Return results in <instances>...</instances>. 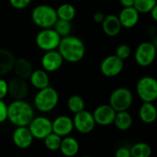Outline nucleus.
<instances>
[{"instance_id": "obj_16", "label": "nucleus", "mask_w": 157, "mask_h": 157, "mask_svg": "<svg viewBox=\"0 0 157 157\" xmlns=\"http://www.w3.org/2000/svg\"><path fill=\"white\" fill-rule=\"evenodd\" d=\"M52 132L58 134L61 137L69 135L74 130L73 119L65 115L58 116L54 119L53 121H52Z\"/></svg>"}, {"instance_id": "obj_23", "label": "nucleus", "mask_w": 157, "mask_h": 157, "mask_svg": "<svg viewBox=\"0 0 157 157\" xmlns=\"http://www.w3.org/2000/svg\"><path fill=\"white\" fill-rule=\"evenodd\" d=\"M29 79L32 86L37 89H41L50 86V78L48 75V72L43 69L33 70Z\"/></svg>"}, {"instance_id": "obj_4", "label": "nucleus", "mask_w": 157, "mask_h": 157, "mask_svg": "<svg viewBox=\"0 0 157 157\" xmlns=\"http://www.w3.org/2000/svg\"><path fill=\"white\" fill-rule=\"evenodd\" d=\"M31 19L33 23L40 29L52 28L58 19L56 9L49 5H39L33 8Z\"/></svg>"}, {"instance_id": "obj_21", "label": "nucleus", "mask_w": 157, "mask_h": 157, "mask_svg": "<svg viewBox=\"0 0 157 157\" xmlns=\"http://www.w3.org/2000/svg\"><path fill=\"white\" fill-rule=\"evenodd\" d=\"M140 120L147 124L154 123L157 119V109L153 102H144L139 109Z\"/></svg>"}, {"instance_id": "obj_34", "label": "nucleus", "mask_w": 157, "mask_h": 157, "mask_svg": "<svg viewBox=\"0 0 157 157\" xmlns=\"http://www.w3.org/2000/svg\"><path fill=\"white\" fill-rule=\"evenodd\" d=\"M7 93H8L7 82L5 79L0 78V99H3L4 98H6Z\"/></svg>"}, {"instance_id": "obj_5", "label": "nucleus", "mask_w": 157, "mask_h": 157, "mask_svg": "<svg viewBox=\"0 0 157 157\" xmlns=\"http://www.w3.org/2000/svg\"><path fill=\"white\" fill-rule=\"evenodd\" d=\"M62 37L52 28L41 29V30L36 35L35 42L39 49L47 52L52 50H57Z\"/></svg>"}, {"instance_id": "obj_15", "label": "nucleus", "mask_w": 157, "mask_h": 157, "mask_svg": "<svg viewBox=\"0 0 157 157\" xmlns=\"http://www.w3.org/2000/svg\"><path fill=\"white\" fill-rule=\"evenodd\" d=\"M33 136L28 126H19L12 133V141L19 149H27L33 143Z\"/></svg>"}, {"instance_id": "obj_30", "label": "nucleus", "mask_w": 157, "mask_h": 157, "mask_svg": "<svg viewBox=\"0 0 157 157\" xmlns=\"http://www.w3.org/2000/svg\"><path fill=\"white\" fill-rule=\"evenodd\" d=\"M157 5V0H134L133 6L139 13L146 14Z\"/></svg>"}, {"instance_id": "obj_27", "label": "nucleus", "mask_w": 157, "mask_h": 157, "mask_svg": "<svg viewBox=\"0 0 157 157\" xmlns=\"http://www.w3.org/2000/svg\"><path fill=\"white\" fill-rule=\"evenodd\" d=\"M62 138L61 136H59L58 134L54 133V132H51L50 134H48L44 139V145L45 147L52 151V152H55L58 151L60 149V145H61V142H62Z\"/></svg>"}, {"instance_id": "obj_1", "label": "nucleus", "mask_w": 157, "mask_h": 157, "mask_svg": "<svg viewBox=\"0 0 157 157\" xmlns=\"http://www.w3.org/2000/svg\"><path fill=\"white\" fill-rule=\"evenodd\" d=\"M57 51L60 52L63 61L75 63L84 58L86 46L80 38L68 35L61 39Z\"/></svg>"}, {"instance_id": "obj_10", "label": "nucleus", "mask_w": 157, "mask_h": 157, "mask_svg": "<svg viewBox=\"0 0 157 157\" xmlns=\"http://www.w3.org/2000/svg\"><path fill=\"white\" fill-rule=\"evenodd\" d=\"M73 123H74V129H75L77 132L83 134H87L91 132L96 126L93 114L85 109L77 113H75Z\"/></svg>"}, {"instance_id": "obj_25", "label": "nucleus", "mask_w": 157, "mask_h": 157, "mask_svg": "<svg viewBox=\"0 0 157 157\" xmlns=\"http://www.w3.org/2000/svg\"><path fill=\"white\" fill-rule=\"evenodd\" d=\"M56 14H57V17L60 19L72 21L75 17L76 10L73 5L66 3L59 6V7L56 9Z\"/></svg>"}, {"instance_id": "obj_3", "label": "nucleus", "mask_w": 157, "mask_h": 157, "mask_svg": "<svg viewBox=\"0 0 157 157\" xmlns=\"http://www.w3.org/2000/svg\"><path fill=\"white\" fill-rule=\"evenodd\" d=\"M59 102L58 92L50 86L39 89L34 97V107L40 112H50L53 110Z\"/></svg>"}, {"instance_id": "obj_8", "label": "nucleus", "mask_w": 157, "mask_h": 157, "mask_svg": "<svg viewBox=\"0 0 157 157\" xmlns=\"http://www.w3.org/2000/svg\"><path fill=\"white\" fill-rule=\"evenodd\" d=\"M156 57V46L153 42H142L135 51V61L142 67L151 65Z\"/></svg>"}, {"instance_id": "obj_31", "label": "nucleus", "mask_w": 157, "mask_h": 157, "mask_svg": "<svg viewBox=\"0 0 157 157\" xmlns=\"http://www.w3.org/2000/svg\"><path fill=\"white\" fill-rule=\"evenodd\" d=\"M131 53H132V50L128 44H121L116 49V55L122 60L129 58Z\"/></svg>"}, {"instance_id": "obj_38", "label": "nucleus", "mask_w": 157, "mask_h": 157, "mask_svg": "<svg viewBox=\"0 0 157 157\" xmlns=\"http://www.w3.org/2000/svg\"><path fill=\"white\" fill-rule=\"evenodd\" d=\"M149 13H150L152 18H153L155 21H157V5L155 7H153V8L151 9V11H150Z\"/></svg>"}, {"instance_id": "obj_37", "label": "nucleus", "mask_w": 157, "mask_h": 157, "mask_svg": "<svg viewBox=\"0 0 157 157\" xmlns=\"http://www.w3.org/2000/svg\"><path fill=\"white\" fill-rule=\"evenodd\" d=\"M121 5L123 7H127V6H133V3L134 0H120Z\"/></svg>"}, {"instance_id": "obj_29", "label": "nucleus", "mask_w": 157, "mask_h": 157, "mask_svg": "<svg viewBox=\"0 0 157 157\" xmlns=\"http://www.w3.org/2000/svg\"><path fill=\"white\" fill-rule=\"evenodd\" d=\"M52 28L54 29V30L62 38L70 35V33L72 31V24H71V21L63 20V19H60V18H58L56 20V22L54 23V25H53Z\"/></svg>"}, {"instance_id": "obj_14", "label": "nucleus", "mask_w": 157, "mask_h": 157, "mask_svg": "<svg viewBox=\"0 0 157 157\" xmlns=\"http://www.w3.org/2000/svg\"><path fill=\"white\" fill-rule=\"evenodd\" d=\"M63 59L57 50L47 51L41 57V66L46 72H55L63 65Z\"/></svg>"}, {"instance_id": "obj_11", "label": "nucleus", "mask_w": 157, "mask_h": 157, "mask_svg": "<svg viewBox=\"0 0 157 157\" xmlns=\"http://www.w3.org/2000/svg\"><path fill=\"white\" fill-rule=\"evenodd\" d=\"M124 68L123 60L115 55L107 56L100 63V71L107 77H115L119 75Z\"/></svg>"}, {"instance_id": "obj_17", "label": "nucleus", "mask_w": 157, "mask_h": 157, "mask_svg": "<svg viewBox=\"0 0 157 157\" xmlns=\"http://www.w3.org/2000/svg\"><path fill=\"white\" fill-rule=\"evenodd\" d=\"M121 27L126 29H132L135 27L140 18V13L136 10L134 6L123 7L118 16Z\"/></svg>"}, {"instance_id": "obj_28", "label": "nucleus", "mask_w": 157, "mask_h": 157, "mask_svg": "<svg viewBox=\"0 0 157 157\" xmlns=\"http://www.w3.org/2000/svg\"><path fill=\"white\" fill-rule=\"evenodd\" d=\"M67 108L73 113H77L85 109V101L82 97L78 95L71 96L67 101Z\"/></svg>"}, {"instance_id": "obj_12", "label": "nucleus", "mask_w": 157, "mask_h": 157, "mask_svg": "<svg viewBox=\"0 0 157 157\" xmlns=\"http://www.w3.org/2000/svg\"><path fill=\"white\" fill-rule=\"evenodd\" d=\"M92 114L96 124L100 126H109L113 123L116 111L109 104H103L96 108Z\"/></svg>"}, {"instance_id": "obj_22", "label": "nucleus", "mask_w": 157, "mask_h": 157, "mask_svg": "<svg viewBox=\"0 0 157 157\" xmlns=\"http://www.w3.org/2000/svg\"><path fill=\"white\" fill-rule=\"evenodd\" d=\"M15 60V56L11 52L0 49V76L7 75L13 71Z\"/></svg>"}, {"instance_id": "obj_26", "label": "nucleus", "mask_w": 157, "mask_h": 157, "mask_svg": "<svg viewBox=\"0 0 157 157\" xmlns=\"http://www.w3.org/2000/svg\"><path fill=\"white\" fill-rule=\"evenodd\" d=\"M130 152L132 157H148L152 155V148L146 143H138L130 149Z\"/></svg>"}, {"instance_id": "obj_18", "label": "nucleus", "mask_w": 157, "mask_h": 157, "mask_svg": "<svg viewBox=\"0 0 157 157\" xmlns=\"http://www.w3.org/2000/svg\"><path fill=\"white\" fill-rule=\"evenodd\" d=\"M101 24H102V29L104 33L109 37H115L119 35L122 28L118 16L113 15V14L105 16Z\"/></svg>"}, {"instance_id": "obj_19", "label": "nucleus", "mask_w": 157, "mask_h": 157, "mask_svg": "<svg viewBox=\"0 0 157 157\" xmlns=\"http://www.w3.org/2000/svg\"><path fill=\"white\" fill-rule=\"evenodd\" d=\"M33 70V66L28 59L20 57L15 60L13 71L15 72L16 76L27 80L29 78Z\"/></svg>"}, {"instance_id": "obj_33", "label": "nucleus", "mask_w": 157, "mask_h": 157, "mask_svg": "<svg viewBox=\"0 0 157 157\" xmlns=\"http://www.w3.org/2000/svg\"><path fill=\"white\" fill-rule=\"evenodd\" d=\"M7 120V105L3 99H0V123Z\"/></svg>"}, {"instance_id": "obj_9", "label": "nucleus", "mask_w": 157, "mask_h": 157, "mask_svg": "<svg viewBox=\"0 0 157 157\" xmlns=\"http://www.w3.org/2000/svg\"><path fill=\"white\" fill-rule=\"evenodd\" d=\"M28 128L30 131L33 138L38 140H43L52 132V121L44 116L34 117L28 125Z\"/></svg>"}, {"instance_id": "obj_13", "label": "nucleus", "mask_w": 157, "mask_h": 157, "mask_svg": "<svg viewBox=\"0 0 157 157\" xmlns=\"http://www.w3.org/2000/svg\"><path fill=\"white\" fill-rule=\"evenodd\" d=\"M8 95L13 99H24L29 94V86L25 79L20 77H13L7 82Z\"/></svg>"}, {"instance_id": "obj_20", "label": "nucleus", "mask_w": 157, "mask_h": 157, "mask_svg": "<svg viewBox=\"0 0 157 157\" xmlns=\"http://www.w3.org/2000/svg\"><path fill=\"white\" fill-rule=\"evenodd\" d=\"M59 150L61 151V153L64 156H75L79 151L78 141L75 138L71 137L69 135L64 136L63 139L62 138V142H61V145H60Z\"/></svg>"}, {"instance_id": "obj_6", "label": "nucleus", "mask_w": 157, "mask_h": 157, "mask_svg": "<svg viewBox=\"0 0 157 157\" xmlns=\"http://www.w3.org/2000/svg\"><path fill=\"white\" fill-rule=\"evenodd\" d=\"M138 97L144 102H154L157 98V81L152 76L142 77L136 85Z\"/></svg>"}, {"instance_id": "obj_24", "label": "nucleus", "mask_w": 157, "mask_h": 157, "mask_svg": "<svg viewBox=\"0 0 157 157\" xmlns=\"http://www.w3.org/2000/svg\"><path fill=\"white\" fill-rule=\"evenodd\" d=\"M116 128L120 131H128L132 125V117L127 110L116 112L114 121Z\"/></svg>"}, {"instance_id": "obj_7", "label": "nucleus", "mask_w": 157, "mask_h": 157, "mask_svg": "<svg viewBox=\"0 0 157 157\" xmlns=\"http://www.w3.org/2000/svg\"><path fill=\"white\" fill-rule=\"evenodd\" d=\"M133 102V95L132 91L126 87H119L115 89L109 97V105L116 112L128 110Z\"/></svg>"}, {"instance_id": "obj_2", "label": "nucleus", "mask_w": 157, "mask_h": 157, "mask_svg": "<svg viewBox=\"0 0 157 157\" xmlns=\"http://www.w3.org/2000/svg\"><path fill=\"white\" fill-rule=\"evenodd\" d=\"M33 118L34 109L24 99H14L7 105V120L16 127L28 126Z\"/></svg>"}, {"instance_id": "obj_35", "label": "nucleus", "mask_w": 157, "mask_h": 157, "mask_svg": "<svg viewBox=\"0 0 157 157\" xmlns=\"http://www.w3.org/2000/svg\"><path fill=\"white\" fill-rule=\"evenodd\" d=\"M115 155L116 157H131V152L129 148L122 146V147H120L116 151Z\"/></svg>"}, {"instance_id": "obj_36", "label": "nucleus", "mask_w": 157, "mask_h": 157, "mask_svg": "<svg viewBox=\"0 0 157 157\" xmlns=\"http://www.w3.org/2000/svg\"><path fill=\"white\" fill-rule=\"evenodd\" d=\"M104 17H105L104 13H102V12H97L94 15V21L96 23H102Z\"/></svg>"}, {"instance_id": "obj_32", "label": "nucleus", "mask_w": 157, "mask_h": 157, "mask_svg": "<svg viewBox=\"0 0 157 157\" xmlns=\"http://www.w3.org/2000/svg\"><path fill=\"white\" fill-rule=\"evenodd\" d=\"M32 0H9L10 5L16 9H24L29 6Z\"/></svg>"}]
</instances>
